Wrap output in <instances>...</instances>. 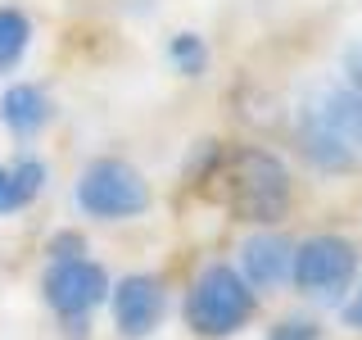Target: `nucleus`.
Here are the masks:
<instances>
[{"label": "nucleus", "mask_w": 362, "mask_h": 340, "mask_svg": "<svg viewBox=\"0 0 362 340\" xmlns=\"http://www.w3.org/2000/svg\"><path fill=\"white\" fill-rule=\"evenodd\" d=\"M254 309H258V300H254V290H249V281L226 264L204 268L195 277V286H190V300H186L190 327H195L199 336H213V340L235 336L249 317H254Z\"/></svg>", "instance_id": "nucleus-1"}, {"label": "nucleus", "mask_w": 362, "mask_h": 340, "mask_svg": "<svg viewBox=\"0 0 362 340\" xmlns=\"http://www.w3.org/2000/svg\"><path fill=\"white\" fill-rule=\"evenodd\" d=\"M77 209L100 222H122L150 209V186L127 159H95L77 177Z\"/></svg>", "instance_id": "nucleus-2"}, {"label": "nucleus", "mask_w": 362, "mask_h": 340, "mask_svg": "<svg viewBox=\"0 0 362 340\" xmlns=\"http://www.w3.org/2000/svg\"><path fill=\"white\" fill-rule=\"evenodd\" d=\"M231 204L249 222H276L290 209V177L267 150H240L231 164Z\"/></svg>", "instance_id": "nucleus-3"}, {"label": "nucleus", "mask_w": 362, "mask_h": 340, "mask_svg": "<svg viewBox=\"0 0 362 340\" xmlns=\"http://www.w3.org/2000/svg\"><path fill=\"white\" fill-rule=\"evenodd\" d=\"M354 272H358V249L344 236H308L290 259L294 286L303 295H317V300H339L354 286Z\"/></svg>", "instance_id": "nucleus-4"}, {"label": "nucleus", "mask_w": 362, "mask_h": 340, "mask_svg": "<svg viewBox=\"0 0 362 340\" xmlns=\"http://www.w3.org/2000/svg\"><path fill=\"white\" fill-rule=\"evenodd\" d=\"M41 290H45V304L73 322V317H86L109 295V272L90 264V259H50Z\"/></svg>", "instance_id": "nucleus-5"}, {"label": "nucleus", "mask_w": 362, "mask_h": 340, "mask_svg": "<svg viewBox=\"0 0 362 340\" xmlns=\"http://www.w3.org/2000/svg\"><path fill=\"white\" fill-rule=\"evenodd\" d=\"M168 313V295H163V281L150 277V272H132L113 286V322H118L122 336L141 340L150 336Z\"/></svg>", "instance_id": "nucleus-6"}, {"label": "nucleus", "mask_w": 362, "mask_h": 340, "mask_svg": "<svg viewBox=\"0 0 362 340\" xmlns=\"http://www.w3.org/2000/svg\"><path fill=\"white\" fill-rule=\"evenodd\" d=\"M290 259H294L290 241H281L272 232H258L240 245V277L249 281V290H276L290 277Z\"/></svg>", "instance_id": "nucleus-7"}, {"label": "nucleus", "mask_w": 362, "mask_h": 340, "mask_svg": "<svg viewBox=\"0 0 362 340\" xmlns=\"http://www.w3.org/2000/svg\"><path fill=\"white\" fill-rule=\"evenodd\" d=\"M0 118H5V128L18 141H28V136H37L50 123V96L37 82H14L0 96Z\"/></svg>", "instance_id": "nucleus-8"}, {"label": "nucleus", "mask_w": 362, "mask_h": 340, "mask_svg": "<svg viewBox=\"0 0 362 340\" xmlns=\"http://www.w3.org/2000/svg\"><path fill=\"white\" fill-rule=\"evenodd\" d=\"M299 145H303V154H308L317 168H326V173H349V168L358 164V154L339 141V132L317 109L299 123Z\"/></svg>", "instance_id": "nucleus-9"}, {"label": "nucleus", "mask_w": 362, "mask_h": 340, "mask_svg": "<svg viewBox=\"0 0 362 340\" xmlns=\"http://www.w3.org/2000/svg\"><path fill=\"white\" fill-rule=\"evenodd\" d=\"M317 113L339 132V141L354 154L362 150V96L358 91H326V100L317 105Z\"/></svg>", "instance_id": "nucleus-10"}, {"label": "nucleus", "mask_w": 362, "mask_h": 340, "mask_svg": "<svg viewBox=\"0 0 362 340\" xmlns=\"http://www.w3.org/2000/svg\"><path fill=\"white\" fill-rule=\"evenodd\" d=\"M32 45V23L23 9L0 5V73H14Z\"/></svg>", "instance_id": "nucleus-11"}, {"label": "nucleus", "mask_w": 362, "mask_h": 340, "mask_svg": "<svg viewBox=\"0 0 362 340\" xmlns=\"http://www.w3.org/2000/svg\"><path fill=\"white\" fill-rule=\"evenodd\" d=\"M168 55H173V64H177L186 77H199L204 68H209V50H204V41L195 37V32H181V37H173Z\"/></svg>", "instance_id": "nucleus-12"}, {"label": "nucleus", "mask_w": 362, "mask_h": 340, "mask_svg": "<svg viewBox=\"0 0 362 340\" xmlns=\"http://www.w3.org/2000/svg\"><path fill=\"white\" fill-rule=\"evenodd\" d=\"M9 173H14V186H18L23 209H28V204L45 191V164H41V159H18V164L9 168Z\"/></svg>", "instance_id": "nucleus-13"}, {"label": "nucleus", "mask_w": 362, "mask_h": 340, "mask_svg": "<svg viewBox=\"0 0 362 340\" xmlns=\"http://www.w3.org/2000/svg\"><path fill=\"white\" fill-rule=\"evenodd\" d=\"M267 340H317V322H308V317H286Z\"/></svg>", "instance_id": "nucleus-14"}, {"label": "nucleus", "mask_w": 362, "mask_h": 340, "mask_svg": "<svg viewBox=\"0 0 362 340\" xmlns=\"http://www.w3.org/2000/svg\"><path fill=\"white\" fill-rule=\"evenodd\" d=\"M86 254V241L77 232H59L50 236V259H82Z\"/></svg>", "instance_id": "nucleus-15"}, {"label": "nucleus", "mask_w": 362, "mask_h": 340, "mask_svg": "<svg viewBox=\"0 0 362 340\" xmlns=\"http://www.w3.org/2000/svg\"><path fill=\"white\" fill-rule=\"evenodd\" d=\"M14 209H23L18 186H14V173H9V168H0V213H14Z\"/></svg>", "instance_id": "nucleus-16"}, {"label": "nucleus", "mask_w": 362, "mask_h": 340, "mask_svg": "<svg viewBox=\"0 0 362 340\" xmlns=\"http://www.w3.org/2000/svg\"><path fill=\"white\" fill-rule=\"evenodd\" d=\"M344 327H354V332H362V286L354 290V300L344 304Z\"/></svg>", "instance_id": "nucleus-17"}, {"label": "nucleus", "mask_w": 362, "mask_h": 340, "mask_svg": "<svg viewBox=\"0 0 362 340\" xmlns=\"http://www.w3.org/2000/svg\"><path fill=\"white\" fill-rule=\"evenodd\" d=\"M349 77H354V86H358V96H362V45L349 50Z\"/></svg>", "instance_id": "nucleus-18"}]
</instances>
